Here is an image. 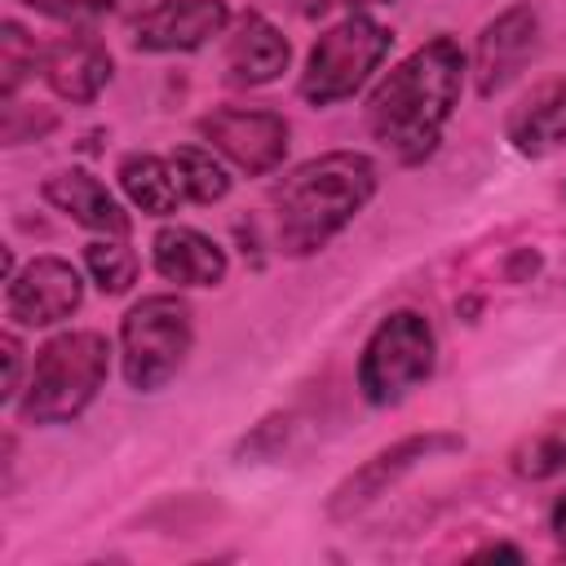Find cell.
<instances>
[{"label":"cell","mask_w":566,"mask_h":566,"mask_svg":"<svg viewBox=\"0 0 566 566\" xmlns=\"http://www.w3.org/2000/svg\"><path fill=\"white\" fill-rule=\"evenodd\" d=\"M389 49H394V31L385 22H376L367 9H349L345 18L323 27L318 40L310 44L296 93L310 106H336V102L354 97L380 71Z\"/></svg>","instance_id":"5"},{"label":"cell","mask_w":566,"mask_h":566,"mask_svg":"<svg viewBox=\"0 0 566 566\" xmlns=\"http://www.w3.org/2000/svg\"><path fill=\"white\" fill-rule=\"evenodd\" d=\"M84 305V274L66 256H31L4 283V318L9 327H57Z\"/></svg>","instance_id":"10"},{"label":"cell","mask_w":566,"mask_h":566,"mask_svg":"<svg viewBox=\"0 0 566 566\" xmlns=\"http://www.w3.org/2000/svg\"><path fill=\"white\" fill-rule=\"evenodd\" d=\"M150 265L159 279H168L172 287H217L230 274V256L226 248L181 221H168L155 230L150 239Z\"/></svg>","instance_id":"13"},{"label":"cell","mask_w":566,"mask_h":566,"mask_svg":"<svg viewBox=\"0 0 566 566\" xmlns=\"http://www.w3.org/2000/svg\"><path fill=\"white\" fill-rule=\"evenodd\" d=\"M469 562H522L517 544H482L478 553H469Z\"/></svg>","instance_id":"25"},{"label":"cell","mask_w":566,"mask_h":566,"mask_svg":"<svg viewBox=\"0 0 566 566\" xmlns=\"http://www.w3.org/2000/svg\"><path fill=\"white\" fill-rule=\"evenodd\" d=\"M287 433H292V420H287V416H270V420H261V424L239 442V455H248V460L274 455V451L287 442Z\"/></svg>","instance_id":"24"},{"label":"cell","mask_w":566,"mask_h":566,"mask_svg":"<svg viewBox=\"0 0 566 566\" xmlns=\"http://www.w3.org/2000/svg\"><path fill=\"white\" fill-rule=\"evenodd\" d=\"M195 349V310L177 292H150L119 318V367L133 394H159Z\"/></svg>","instance_id":"4"},{"label":"cell","mask_w":566,"mask_h":566,"mask_svg":"<svg viewBox=\"0 0 566 566\" xmlns=\"http://www.w3.org/2000/svg\"><path fill=\"white\" fill-rule=\"evenodd\" d=\"M504 137L522 159H548L566 150V80L535 84L504 119Z\"/></svg>","instance_id":"16"},{"label":"cell","mask_w":566,"mask_h":566,"mask_svg":"<svg viewBox=\"0 0 566 566\" xmlns=\"http://www.w3.org/2000/svg\"><path fill=\"white\" fill-rule=\"evenodd\" d=\"M84 270H88V279H93L106 296H124V292H133V283H137L142 261H137V252H133V243H128L124 234H97V239H88V248H84Z\"/></svg>","instance_id":"20"},{"label":"cell","mask_w":566,"mask_h":566,"mask_svg":"<svg viewBox=\"0 0 566 566\" xmlns=\"http://www.w3.org/2000/svg\"><path fill=\"white\" fill-rule=\"evenodd\" d=\"M40 53H44V44L35 35H27V27H18L13 18L0 22V102H13L18 88L27 80H35Z\"/></svg>","instance_id":"21"},{"label":"cell","mask_w":566,"mask_h":566,"mask_svg":"<svg viewBox=\"0 0 566 566\" xmlns=\"http://www.w3.org/2000/svg\"><path fill=\"white\" fill-rule=\"evenodd\" d=\"M548 531H553V539L566 548V491L553 500V509H548Z\"/></svg>","instance_id":"26"},{"label":"cell","mask_w":566,"mask_h":566,"mask_svg":"<svg viewBox=\"0 0 566 566\" xmlns=\"http://www.w3.org/2000/svg\"><path fill=\"white\" fill-rule=\"evenodd\" d=\"M168 159H172L190 203H221L230 195V168L212 146H195L190 142V146H177Z\"/></svg>","instance_id":"19"},{"label":"cell","mask_w":566,"mask_h":566,"mask_svg":"<svg viewBox=\"0 0 566 566\" xmlns=\"http://www.w3.org/2000/svg\"><path fill=\"white\" fill-rule=\"evenodd\" d=\"M199 142L212 146L230 168L248 177H270L287 159L292 124L270 106H217L195 124Z\"/></svg>","instance_id":"8"},{"label":"cell","mask_w":566,"mask_h":566,"mask_svg":"<svg viewBox=\"0 0 566 566\" xmlns=\"http://www.w3.org/2000/svg\"><path fill=\"white\" fill-rule=\"evenodd\" d=\"M464 80H469V57L455 35H433L416 44L398 66L385 71V80L367 97L371 142L402 168L424 164L438 150L460 106Z\"/></svg>","instance_id":"1"},{"label":"cell","mask_w":566,"mask_h":566,"mask_svg":"<svg viewBox=\"0 0 566 566\" xmlns=\"http://www.w3.org/2000/svg\"><path fill=\"white\" fill-rule=\"evenodd\" d=\"M438 367V332L420 310H389L358 354V394L371 407H398Z\"/></svg>","instance_id":"6"},{"label":"cell","mask_w":566,"mask_h":566,"mask_svg":"<svg viewBox=\"0 0 566 566\" xmlns=\"http://www.w3.org/2000/svg\"><path fill=\"white\" fill-rule=\"evenodd\" d=\"M451 451H464V438L451 433V429H424V433H411V438H398L389 447H380L376 455H367L358 469H349L332 495H327V517L332 522H349L358 517L363 509H371L385 491H394L407 473H416L420 464L438 460V455H451Z\"/></svg>","instance_id":"7"},{"label":"cell","mask_w":566,"mask_h":566,"mask_svg":"<svg viewBox=\"0 0 566 566\" xmlns=\"http://www.w3.org/2000/svg\"><path fill=\"white\" fill-rule=\"evenodd\" d=\"M18 4L35 9L40 18L66 22V27H97V22H111V18L133 13L142 0H18Z\"/></svg>","instance_id":"22"},{"label":"cell","mask_w":566,"mask_h":566,"mask_svg":"<svg viewBox=\"0 0 566 566\" xmlns=\"http://www.w3.org/2000/svg\"><path fill=\"white\" fill-rule=\"evenodd\" d=\"M380 190V168L363 150H327L292 172L270 190L274 212V248L283 256H314L323 252Z\"/></svg>","instance_id":"2"},{"label":"cell","mask_w":566,"mask_h":566,"mask_svg":"<svg viewBox=\"0 0 566 566\" xmlns=\"http://www.w3.org/2000/svg\"><path fill=\"white\" fill-rule=\"evenodd\" d=\"M0 354H4V389H0V402L4 407H13L18 398H22V385H27V349H22V340H18V327H4V336H0Z\"/></svg>","instance_id":"23"},{"label":"cell","mask_w":566,"mask_h":566,"mask_svg":"<svg viewBox=\"0 0 566 566\" xmlns=\"http://www.w3.org/2000/svg\"><path fill=\"white\" fill-rule=\"evenodd\" d=\"M345 9H376V4H398V0H336Z\"/></svg>","instance_id":"27"},{"label":"cell","mask_w":566,"mask_h":566,"mask_svg":"<svg viewBox=\"0 0 566 566\" xmlns=\"http://www.w3.org/2000/svg\"><path fill=\"white\" fill-rule=\"evenodd\" d=\"M106 376H111V340L93 327H71L35 349L22 398L13 407L22 424H40V429L71 424L93 407Z\"/></svg>","instance_id":"3"},{"label":"cell","mask_w":566,"mask_h":566,"mask_svg":"<svg viewBox=\"0 0 566 566\" xmlns=\"http://www.w3.org/2000/svg\"><path fill=\"white\" fill-rule=\"evenodd\" d=\"M40 75L53 88V97L71 106H88L102 97V88L115 75V57L106 40L93 27H71L66 35H53L40 53Z\"/></svg>","instance_id":"12"},{"label":"cell","mask_w":566,"mask_h":566,"mask_svg":"<svg viewBox=\"0 0 566 566\" xmlns=\"http://www.w3.org/2000/svg\"><path fill=\"white\" fill-rule=\"evenodd\" d=\"M535 53H539V9L531 0H513L495 18H486L469 53V75L478 97H500L535 62Z\"/></svg>","instance_id":"9"},{"label":"cell","mask_w":566,"mask_h":566,"mask_svg":"<svg viewBox=\"0 0 566 566\" xmlns=\"http://www.w3.org/2000/svg\"><path fill=\"white\" fill-rule=\"evenodd\" d=\"M287 62H292L287 35L261 9L239 13L234 31L226 35V84H234V88L274 84L287 71Z\"/></svg>","instance_id":"14"},{"label":"cell","mask_w":566,"mask_h":566,"mask_svg":"<svg viewBox=\"0 0 566 566\" xmlns=\"http://www.w3.org/2000/svg\"><path fill=\"white\" fill-rule=\"evenodd\" d=\"M509 469L526 482H548L557 473H566V411L531 424L513 451H509Z\"/></svg>","instance_id":"18"},{"label":"cell","mask_w":566,"mask_h":566,"mask_svg":"<svg viewBox=\"0 0 566 566\" xmlns=\"http://www.w3.org/2000/svg\"><path fill=\"white\" fill-rule=\"evenodd\" d=\"M40 195H44L49 208H57L62 217H71L75 226H84L93 234H124L128 239V230H133L128 208L88 168H57V172H49Z\"/></svg>","instance_id":"15"},{"label":"cell","mask_w":566,"mask_h":566,"mask_svg":"<svg viewBox=\"0 0 566 566\" xmlns=\"http://www.w3.org/2000/svg\"><path fill=\"white\" fill-rule=\"evenodd\" d=\"M115 177H119L124 199H128L137 212H146V217H159V221H164V217H172V212L186 203L181 177H177L172 159H164V155L133 150V155L119 159Z\"/></svg>","instance_id":"17"},{"label":"cell","mask_w":566,"mask_h":566,"mask_svg":"<svg viewBox=\"0 0 566 566\" xmlns=\"http://www.w3.org/2000/svg\"><path fill=\"white\" fill-rule=\"evenodd\" d=\"M230 4L226 0H155L133 18L128 44L137 53H195L208 40L226 35Z\"/></svg>","instance_id":"11"}]
</instances>
